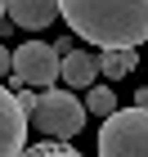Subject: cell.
<instances>
[{"label": "cell", "instance_id": "cell-1", "mask_svg": "<svg viewBox=\"0 0 148 157\" xmlns=\"http://www.w3.org/2000/svg\"><path fill=\"white\" fill-rule=\"evenodd\" d=\"M59 18L99 49H139L148 40V0H59Z\"/></svg>", "mask_w": 148, "mask_h": 157}, {"label": "cell", "instance_id": "cell-2", "mask_svg": "<svg viewBox=\"0 0 148 157\" xmlns=\"http://www.w3.org/2000/svg\"><path fill=\"white\" fill-rule=\"evenodd\" d=\"M99 157H148V108H117L103 117Z\"/></svg>", "mask_w": 148, "mask_h": 157}, {"label": "cell", "instance_id": "cell-3", "mask_svg": "<svg viewBox=\"0 0 148 157\" xmlns=\"http://www.w3.org/2000/svg\"><path fill=\"white\" fill-rule=\"evenodd\" d=\"M85 103L72 94V90H40L36 108H32V126H36L45 139H76L81 126H85Z\"/></svg>", "mask_w": 148, "mask_h": 157}, {"label": "cell", "instance_id": "cell-4", "mask_svg": "<svg viewBox=\"0 0 148 157\" xmlns=\"http://www.w3.org/2000/svg\"><path fill=\"white\" fill-rule=\"evenodd\" d=\"M59 49L54 45H40V40H27V45L13 49V72H9V90H49V85L59 81Z\"/></svg>", "mask_w": 148, "mask_h": 157}, {"label": "cell", "instance_id": "cell-5", "mask_svg": "<svg viewBox=\"0 0 148 157\" xmlns=\"http://www.w3.org/2000/svg\"><path fill=\"white\" fill-rule=\"evenodd\" d=\"M27 126H32V117L23 112L18 94L0 81V157H18L27 148Z\"/></svg>", "mask_w": 148, "mask_h": 157}, {"label": "cell", "instance_id": "cell-6", "mask_svg": "<svg viewBox=\"0 0 148 157\" xmlns=\"http://www.w3.org/2000/svg\"><path fill=\"white\" fill-rule=\"evenodd\" d=\"M5 13L13 18V27L23 32H40L59 18V0H5Z\"/></svg>", "mask_w": 148, "mask_h": 157}, {"label": "cell", "instance_id": "cell-7", "mask_svg": "<svg viewBox=\"0 0 148 157\" xmlns=\"http://www.w3.org/2000/svg\"><path fill=\"white\" fill-rule=\"evenodd\" d=\"M59 81L72 85V90H90V85L99 81V54H90V49H72V54H63Z\"/></svg>", "mask_w": 148, "mask_h": 157}, {"label": "cell", "instance_id": "cell-8", "mask_svg": "<svg viewBox=\"0 0 148 157\" xmlns=\"http://www.w3.org/2000/svg\"><path fill=\"white\" fill-rule=\"evenodd\" d=\"M139 67V54L135 49H103L99 54V76H108V81H121Z\"/></svg>", "mask_w": 148, "mask_h": 157}, {"label": "cell", "instance_id": "cell-9", "mask_svg": "<svg viewBox=\"0 0 148 157\" xmlns=\"http://www.w3.org/2000/svg\"><path fill=\"white\" fill-rule=\"evenodd\" d=\"M85 112H94V117H112V112H117L112 85H90L85 90Z\"/></svg>", "mask_w": 148, "mask_h": 157}, {"label": "cell", "instance_id": "cell-10", "mask_svg": "<svg viewBox=\"0 0 148 157\" xmlns=\"http://www.w3.org/2000/svg\"><path fill=\"white\" fill-rule=\"evenodd\" d=\"M18 157H81L67 139H40V144H32V148H23Z\"/></svg>", "mask_w": 148, "mask_h": 157}, {"label": "cell", "instance_id": "cell-11", "mask_svg": "<svg viewBox=\"0 0 148 157\" xmlns=\"http://www.w3.org/2000/svg\"><path fill=\"white\" fill-rule=\"evenodd\" d=\"M13 72V49H5V40H0V81H9Z\"/></svg>", "mask_w": 148, "mask_h": 157}, {"label": "cell", "instance_id": "cell-12", "mask_svg": "<svg viewBox=\"0 0 148 157\" xmlns=\"http://www.w3.org/2000/svg\"><path fill=\"white\" fill-rule=\"evenodd\" d=\"M54 49H59V59H63V54H72V49H76V36H59Z\"/></svg>", "mask_w": 148, "mask_h": 157}, {"label": "cell", "instance_id": "cell-13", "mask_svg": "<svg viewBox=\"0 0 148 157\" xmlns=\"http://www.w3.org/2000/svg\"><path fill=\"white\" fill-rule=\"evenodd\" d=\"M135 108H148V85H144V90H135Z\"/></svg>", "mask_w": 148, "mask_h": 157}, {"label": "cell", "instance_id": "cell-14", "mask_svg": "<svg viewBox=\"0 0 148 157\" xmlns=\"http://www.w3.org/2000/svg\"><path fill=\"white\" fill-rule=\"evenodd\" d=\"M0 27H5V0H0Z\"/></svg>", "mask_w": 148, "mask_h": 157}]
</instances>
